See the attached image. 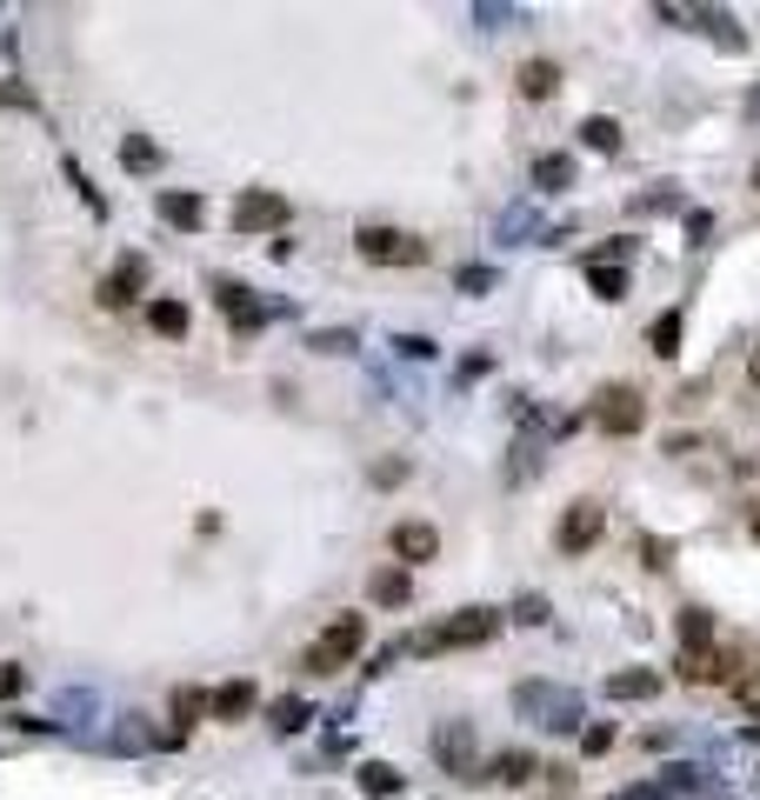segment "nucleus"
I'll use <instances>...</instances> for the list:
<instances>
[{
	"instance_id": "1",
	"label": "nucleus",
	"mask_w": 760,
	"mask_h": 800,
	"mask_svg": "<svg viewBox=\"0 0 760 800\" xmlns=\"http://www.w3.org/2000/svg\"><path fill=\"white\" fill-rule=\"evenodd\" d=\"M494 634H501V614H494V608H461V614H447V621H434V628L407 634V641H401V654L427 661V654H447V648H487Z\"/></svg>"
},
{
	"instance_id": "2",
	"label": "nucleus",
	"mask_w": 760,
	"mask_h": 800,
	"mask_svg": "<svg viewBox=\"0 0 760 800\" xmlns=\"http://www.w3.org/2000/svg\"><path fill=\"white\" fill-rule=\"evenodd\" d=\"M514 708L541 728V734H581L588 728V701L561 681H514Z\"/></svg>"
},
{
	"instance_id": "3",
	"label": "nucleus",
	"mask_w": 760,
	"mask_h": 800,
	"mask_svg": "<svg viewBox=\"0 0 760 800\" xmlns=\"http://www.w3.org/2000/svg\"><path fill=\"white\" fill-rule=\"evenodd\" d=\"M361 654H367V621H361V614H334V621L300 648V668H307V674H347Z\"/></svg>"
},
{
	"instance_id": "4",
	"label": "nucleus",
	"mask_w": 760,
	"mask_h": 800,
	"mask_svg": "<svg viewBox=\"0 0 760 800\" xmlns=\"http://www.w3.org/2000/svg\"><path fill=\"white\" fill-rule=\"evenodd\" d=\"M427 748H434V761H441L447 774H461L467 788H487V768H481V734H474V721H441Z\"/></svg>"
},
{
	"instance_id": "5",
	"label": "nucleus",
	"mask_w": 760,
	"mask_h": 800,
	"mask_svg": "<svg viewBox=\"0 0 760 800\" xmlns=\"http://www.w3.org/2000/svg\"><path fill=\"white\" fill-rule=\"evenodd\" d=\"M594 427H601V434H621V441L641 434V427H648V394L628 387V381H608V387L594 394Z\"/></svg>"
},
{
	"instance_id": "6",
	"label": "nucleus",
	"mask_w": 760,
	"mask_h": 800,
	"mask_svg": "<svg viewBox=\"0 0 760 800\" xmlns=\"http://www.w3.org/2000/svg\"><path fill=\"white\" fill-rule=\"evenodd\" d=\"M354 247H361V260H374V267H421V260H427V240L407 234V227H361Z\"/></svg>"
},
{
	"instance_id": "7",
	"label": "nucleus",
	"mask_w": 760,
	"mask_h": 800,
	"mask_svg": "<svg viewBox=\"0 0 760 800\" xmlns=\"http://www.w3.org/2000/svg\"><path fill=\"white\" fill-rule=\"evenodd\" d=\"M287 220H294V200L274 194V187H247L234 200V227L240 234H287Z\"/></svg>"
},
{
	"instance_id": "8",
	"label": "nucleus",
	"mask_w": 760,
	"mask_h": 800,
	"mask_svg": "<svg viewBox=\"0 0 760 800\" xmlns=\"http://www.w3.org/2000/svg\"><path fill=\"white\" fill-rule=\"evenodd\" d=\"M601 534H608V507L601 501H574L561 514V527H554V547L561 554H588V547H601Z\"/></svg>"
},
{
	"instance_id": "9",
	"label": "nucleus",
	"mask_w": 760,
	"mask_h": 800,
	"mask_svg": "<svg viewBox=\"0 0 760 800\" xmlns=\"http://www.w3.org/2000/svg\"><path fill=\"white\" fill-rule=\"evenodd\" d=\"M140 287H147V260H140V254H120V260H113V274L100 280V307H113V314H120V307H134V300H140Z\"/></svg>"
},
{
	"instance_id": "10",
	"label": "nucleus",
	"mask_w": 760,
	"mask_h": 800,
	"mask_svg": "<svg viewBox=\"0 0 760 800\" xmlns=\"http://www.w3.org/2000/svg\"><path fill=\"white\" fill-rule=\"evenodd\" d=\"M394 554H401V567H421V561H434L441 554V527L434 521H394Z\"/></svg>"
},
{
	"instance_id": "11",
	"label": "nucleus",
	"mask_w": 760,
	"mask_h": 800,
	"mask_svg": "<svg viewBox=\"0 0 760 800\" xmlns=\"http://www.w3.org/2000/svg\"><path fill=\"white\" fill-rule=\"evenodd\" d=\"M214 300H220V314H227V327H234V334H254V327L267 320V307H260L240 280H214Z\"/></svg>"
},
{
	"instance_id": "12",
	"label": "nucleus",
	"mask_w": 760,
	"mask_h": 800,
	"mask_svg": "<svg viewBox=\"0 0 760 800\" xmlns=\"http://www.w3.org/2000/svg\"><path fill=\"white\" fill-rule=\"evenodd\" d=\"M260 708V694H254V681H220L214 694H207V714L220 721V728H240L247 714Z\"/></svg>"
},
{
	"instance_id": "13",
	"label": "nucleus",
	"mask_w": 760,
	"mask_h": 800,
	"mask_svg": "<svg viewBox=\"0 0 760 800\" xmlns=\"http://www.w3.org/2000/svg\"><path fill=\"white\" fill-rule=\"evenodd\" d=\"M154 207H160V220H167L174 234H194V227L207 220V200H200V194H180V187H160Z\"/></svg>"
},
{
	"instance_id": "14",
	"label": "nucleus",
	"mask_w": 760,
	"mask_h": 800,
	"mask_svg": "<svg viewBox=\"0 0 760 800\" xmlns=\"http://www.w3.org/2000/svg\"><path fill=\"white\" fill-rule=\"evenodd\" d=\"M147 327H154L160 340H187V334H194V307L174 300V294H154V300H147Z\"/></svg>"
},
{
	"instance_id": "15",
	"label": "nucleus",
	"mask_w": 760,
	"mask_h": 800,
	"mask_svg": "<svg viewBox=\"0 0 760 800\" xmlns=\"http://www.w3.org/2000/svg\"><path fill=\"white\" fill-rule=\"evenodd\" d=\"M367 601H374V608H407V601H414V567H401V561H394V567H374V574H367Z\"/></svg>"
},
{
	"instance_id": "16",
	"label": "nucleus",
	"mask_w": 760,
	"mask_h": 800,
	"mask_svg": "<svg viewBox=\"0 0 760 800\" xmlns=\"http://www.w3.org/2000/svg\"><path fill=\"white\" fill-rule=\"evenodd\" d=\"M661 688H668L661 668H621V674H608V701H654Z\"/></svg>"
},
{
	"instance_id": "17",
	"label": "nucleus",
	"mask_w": 760,
	"mask_h": 800,
	"mask_svg": "<svg viewBox=\"0 0 760 800\" xmlns=\"http://www.w3.org/2000/svg\"><path fill=\"white\" fill-rule=\"evenodd\" d=\"M514 87H521V100H554V87H561V60H547V53H534V60H521V73H514Z\"/></svg>"
},
{
	"instance_id": "18",
	"label": "nucleus",
	"mask_w": 760,
	"mask_h": 800,
	"mask_svg": "<svg viewBox=\"0 0 760 800\" xmlns=\"http://www.w3.org/2000/svg\"><path fill=\"white\" fill-rule=\"evenodd\" d=\"M527 234H554V227L541 220V207H534V200H521V207H501V220H494V240H501V247H514V240H527Z\"/></svg>"
},
{
	"instance_id": "19",
	"label": "nucleus",
	"mask_w": 760,
	"mask_h": 800,
	"mask_svg": "<svg viewBox=\"0 0 760 800\" xmlns=\"http://www.w3.org/2000/svg\"><path fill=\"white\" fill-rule=\"evenodd\" d=\"M534 774H541V754H527V748H501L487 761V781H501V788H527Z\"/></svg>"
},
{
	"instance_id": "20",
	"label": "nucleus",
	"mask_w": 760,
	"mask_h": 800,
	"mask_svg": "<svg viewBox=\"0 0 760 800\" xmlns=\"http://www.w3.org/2000/svg\"><path fill=\"white\" fill-rule=\"evenodd\" d=\"M107 741H113L120 754H147V748H174V734H154V728H147L140 714H120V728H113Z\"/></svg>"
},
{
	"instance_id": "21",
	"label": "nucleus",
	"mask_w": 760,
	"mask_h": 800,
	"mask_svg": "<svg viewBox=\"0 0 760 800\" xmlns=\"http://www.w3.org/2000/svg\"><path fill=\"white\" fill-rule=\"evenodd\" d=\"M688 20H701V27H708V40H721L728 53H741V47H748V33H741V27H734V13H721V7H688Z\"/></svg>"
},
{
	"instance_id": "22",
	"label": "nucleus",
	"mask_w": 760,
	"mask_h": 800,
	"mask_svg": "<svg viewBox=\"0 0 760 800\" xmlns=\"http://www.w3.org/2000/svg\"><path fill=\"white\" fill-rule=\"evenodd\" d=\"M574 187V154H534V194Z\"/></svg>"
},
{
	"instance_id": "23",
	"label": "nucleus",
	"mask_w": 760,
	"mask_h": 800,
	"mask_svg": "<svg viewBox=\"0 0 760 800\" xmlns=\"http://www.w3.org/2000/svg\"><path fill=\"white\" fill-rule=\"evenodd\" d=\"M681 327H688V314L681 307H668L654 327H648V354H661V361H674L681 354Z\"/></svg>"
},
{
	"instance_id": "24",
	"label": "nucleus",
	"mask_w": 760,
	"mask_h": 800,
	"mask_svg": "<svg viewBox=\"0 0 760 800\" xmlns=\"http://www.w3.org/2000/svg\"><path fill=\"white\" fill-rule=\"evenodd\" d=\"M681 648H688V654H714V614H708V608H688V614H681Z\"/></svg>"
},
{
	"instance_id": "25",
	"label": "nucleus",
	"mask_w": 760,
	"mask_h": 800,
	"mask_svg": "<svg viewBox=\"0 0 760 800\" xmlns=\"http://www.w3.org/2000/svg\"><path fill=\"white\" fill-rule=\"evenodd\" d=\"M200 714H207V694H200V688H174V728H167V734H174V748L187 741V728H194Z\"/></svg>"
},
{
	"instance_id": "26",
	"label": "nucleus",
	"mask_w": 760,
	"mask_h": 800,
	"mask_svg": "<svg viewBox=\"0 0 760 800\" xmlns=\"http://www.w3.org/2000/svg\"><path fill=\"white\" fill-rule=\"evenodd\" d=\"M581 140H588L594 154H621V120H614V113H588V120H581Z\"/></svg>"
},
{
	"instance_id": "27",
	"label": "nucleus",
	"mask_w": 760,
	"mask_h": 800,
	"mask_svg": "<svg viewBox=\"0 0 760 800\" xmlns=\"http://www.w3.org/2000/svg\"><path fill=\"white\" fill-rule=\"evenodd\" d=\"M267 721H274V734H300V728L314 721V708H307L300 694H280V701L267 708Z\"/></svg>"
},
{
	"instance_id": "28",
	"label": "nucleus",
	"mask_w": 760,
	"mask_h": 800,
	"mask_svg": "<svg viewBox=\"0 0 760 800\" xmlns=\"http://www.w3.org/2000/svg\"><path fill=\"white\" fill-rule=\"evenodd\" d=\"M120 167H127V174H154V167H160V147H154L147 134H127V140H120Z\"/></svg>"
},
{
	"instance_id": "29",
	"label": "nucleus",
	"mask_w": 760,
	"mask_h": 800,
	"mask_svg": "<svg viewBox=\"0 0 760 800\" xmlns=\"http://www.w3.org/2000/svg\"><path fill=\"white\" fill-rule=\"evenodd\" d=\"M588 287L601 300H628V267H608V260H588Z\"/></svg>"
},
{
	"instance_id": "30",
	"label": "nucleus",
	"mask_w": 760,
	"mask_h": 800,
	"mask_svg": "<svg viewBox=\"0 0 760 800\" xmlns=\"http://www.w3.org/2000/svg\"><path fill=\"white\" fill-rule=\"evenodd\" d=\"M361 788L374 800H387V794H401V774H394L387 761H367V768H361Z\"/></svg>"
},
{
	"instance_id": "31",
	"label": "nucleus",
	"mask_w": 760,
	"mask_h": 800,
	"mask_svg": "<svg viewBox=\"0 0 760 800\" xmlns=\"http://www.w3.org/2000/svg\"><path fill=\"white\" fill-rule=\"evenodd\" d=\"M93 714H100V694H80V688L60 694V721H93Z\"/></svg>"
},
{
	"instance_id": "32",
	"label": "nucleus",
	"mask_w": 760,
	"mask_h": 800,
	"mask_svg": "<svg viewBox=\"0 0 760 800\" xmlns=\"http://www.w3.org/2000/svg\"><path fill=\"white\" fill-rule=\"evenodd\" d=\"M494 280H501L494 267H461V274H454V287H461V294H494Z\"/></svg>"
},
{
	"instance_id": "33",
	"label": "nucleus",
	"mask_w": 760,
	"mask_h": 800,
	"mask_svg": "<svg viewBox=\"0 0 760 800\" xmlns=\"http://www.w3.org/2000/svg\"><path fill=\"white\" fill-rule=\"evenodd\" d=\"M514 621H521V628H547V594H521V601H514Z\"/></svg>"
},
{
	"instance_id": "34",
	"label": "nucleus",
	"mask_w": 760,
	"mask_h": 800,
	"mask_svg": "<svg viewBox=\"0 0 760 800\" xmlns=\"http://www.w3.org/2000/svg\"><path fill=\"white\" fill-rule=\"evenodd\" d=\"M394 354L401 361H434V340L427 334H394Z\"/></svg>"
},
{
	"instance_id": "35",
	"label": "nucleus",
	"mask_w": 760,
	"mask_h": 800,
	"mask_svg": "<svg viewBox=\"0 0 760 800\" xmlns=\"http://www.w3.org/2000/svg\"><path fill=\"white\" fill-rule=\"evenodd\" d=\"M614 741H621V734H614L608 721H594V728H581V754H608Z\"/></svg>"
},
{
	"instance_id": "36",
	"label": "nucleus",
	"mask_w": 760,
	"mask_h": 800,
	"mask_svg": "<svg viewBox=\"0 0 760 800\" xmlns=\"http://www.w3.org/2000/svg\"><path fill=\"white\" fill-rule=\"evenodd\" d=\"M474 20H481V27H507V20H527V13H521V7H494V0H481Z\"/></svg>"
},
{
	"instance_id": "37",
	"label": "nucleus",
	"mask_w": 760,
	"mask_h": 800,
	"mask_svg": "<svg viewBox=\"0 0 760 800\" xmlns=\"http://www.w3.org/2000/svg\"><path fill=\"white\" fill-rule=\"evenodd\" d=\"M314 347H320V354H354L361 340H354L347 327H327V334H314Z\"/></svg>"
},
{
	"instance_id": "38",
	"label": "nucleus",
	"mask_w": 760,
	"mask_h": 800,
	"mask_svg": "<svg viewBox=\"0 0 760 800\" xmlns=\"http://www.w3.org/2000/svg\"><path fill=\"white\" fill-rule=\"evenodd\" d=\"M367 481H374V487H401V481H407V461H374Z\"/></svg>"
},
{
	"instance_id": "39",
	"label": "nucleus",
	"mask_w": 760,
	"mask_h": 800,
	"mask_svg": "<svg viewBox=\"0 0 760 800\" xmlns=\"http://www.w3.org/2000/svg\"><path fill=\"white\" fill-rule=\"evenodd\" d=\"M641 554H648V567H654V574H668V567H674V547H668L661 534H648V541H641Z\"/></svg>"
},
{
	"instance_id": "40",
	"label": "nucleus",
	"mask_w": 760,
	"mask_h": 800,
	"mask_svg": "<svg viewBox=\"0 0 760 800\" xmlns=\"http://www.w3.org/2000/svg\"><path fill=\"white\" fill-rule=\"evenodd\" d=\"M20 688H27V668H20V661H0V701H13Z\"/></svg>"
},
{
	"instance_id": "41",
	"label": "nucleus",
	"mask_w": 760,
	"mask_h": 800,
	"mask_svg": "<svg viewBox=\"0 0 760 800\" xmlns=\"http://www.w3.org/2000/svg\"><path fill=\"white\" fill-rule=\"evenodd\" d=\"M734 701H741L748 714H760V668H754V674H741V681H734Z\"/></svg>"
},
{
	"instance_id": "42",
	"label": "nucleus",
	"mask_w": 760,
	"mask_h": 800,
	"mask_svg": "<svg viewBox=\"0 0 760 800\" xmlns=\"http://www.w3.org/2000/svg\"><path fill=\"white\" fill-rule=\"evenodd\" d=\"M668 207H681V194H668V187H661V194H641V200H634V214H668Z\"/></svg>"
},
{
	"instance_id": "43",
	"label": "nucleus",
	"mask_w": 760,
	"mask_h": 800,
	"mask_svg": "<svg viewBox=\"0 0 760 800\" xmlns=\"http://www.w3.org/2000/svg\"><path fill=\"white\" fill-rule=\"evenodd\" d=\"M708 234H714V220H708V214H688V247H708Z\"/></svg>"
},
{
	"instance_id": "44",
	"label": "nucleus",
	"mask_w": 760,
	"mask_h": 800,
	"mask_svg": "<svg viewBox=\"0 0 760 800\" xmlns=\"http://www.w3.org/2000/svg\"><path fill=\"white\" fill-rule=\"evenodd\" d=\"M748 381H754V387H760V347H754V354H748Z\"/></svg>"
},
{
	"instance_id": "45",
	"label": "nucleus",
	"mask_w": 760,
	"mask_h": 800,
	"mask_svg": "<svg viewBox=\"0 0 760 800\" xmlns=\"http://www.w3.org/2000/svg\"><path fill=\"white\" fill-rule=\"evenodd\" d=\"M748 120H754V127H760V87H754V100H748Z\"/></svg>"
},
{
	"instance_id": "46",
	"label": "nucleus",
	"mask_w": 760,
	"mask_h": 800,
	"mask_svg": "<svg viewBox=\"0 0 760 800\" xmlns=\"http://www.w3.org/2000/svg\"><path fill=\"white\" fill-rule=\"evenodd\" d=\"M748 180H754V194H760V160H754V174H748Z\"/></svg>"
}]
</instances>
